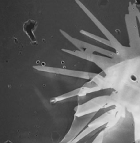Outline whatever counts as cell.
I'll return each mask as SVG.
<instances>
[{"label":"cell","mask_w":140,"mask_h":143,"mask_svg":"<svg viewBox=\"0 0 140 143\" xmlns=\"http://www.w3.org/2000/svg\"><path fill=\"white\" fill-rule=\"evenodd\" d=\"M38 26V22L33 20H29L27 22H24L23 25V29L24 32L28 35L32 43H36V38L34 34V31L36 29Z\"/></svg>","instance_id":"1"},{"label":"cell","mask_w":140,"mask_h":143,"mask_svg":"<svg viewBox=\"0 0 140 143\" xmlns=\"http://www.w3.org/2000/svg\"><path fill=\"white\" fill-rule=\"evenodd\" d=\"M4 143H13L11 141H10V140H7L6 142H5Z\"/></svg>","instance_id":"3"},{"label":"cell","mask_w":140,"mask_h":143,"mask_svg":"<svg viewBox=\"0 0 140 143\" xmlns=\"http://www.w3.org/2000/svg\"><path fill=\"white\" fill-rule=\"evenodd\" d=\"M136 4H138L139 6H140V1H136Z\"/></svg>","instance_id":"2"}]
</instances>
